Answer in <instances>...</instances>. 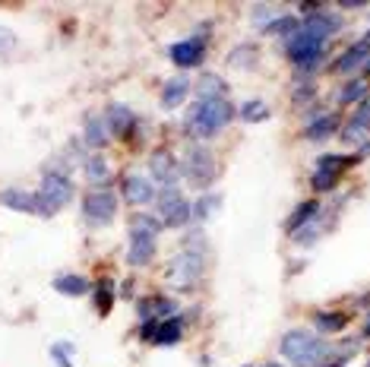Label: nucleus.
Here are the masks:
<instances>
[{
  "label": "nucleus",
  "mask_w": 370,
  "mask_h": 367,
  "mask_svg": "<svg viewBox=\"0 0 370 367\" xmlns=\"http://www.w3.org/2000/svg\"><path fill=\"white\" fill-rule=\"evenodd\" d=\"M234 117V105L228 98H215V102H196V105L187 111L184 130L193 140H212L215 133H222L225 127Z\"/></svg>",
  "instance_id": "nucleus-1"
},
{
  "label": "nucleus",
  "mask_w": 370,
  "mask_h": 367,
  "mask_svg": "<svg viewBox=\"0 0 370 367\" xmlns=\"http://www.w3.org/2000/svg\"><path fill=\"white\" fill-rule=\"evenodd\" d=\"M279 352L285 355V358L291 361L295 367H320L326 358H329V345L323 342V339H317L313 332L307 330H291L281 336V345Z\"/></svg>",
  "instance_id": "nucleus-2"
},
{
  "label": "nucleus",
  "mask_w": 370,
  "mask_h": 367,
  "mask_svg": "<svg viewBox=\"0 0 370 367\" xmlns=\"http://www.w3.org/2000/svg\"><path fill=\"white\" fill-rule=\"evenodd\" d=\"M181 174L187 178V184H190V187H209V184H212V178L219 174V171H215L212 152H209L206 146H193V149L187 152L184 165H181Z\"/></svg>",
  "instance_id": "nucleus-3"
},
{
  "label": "nucleus",
  "mask_w": 370,
  "mask_h": 367,
  "mask_svg": "<svg viewBox=\"0 0 370 367\" xmlns=\"http://www.w3.org/2000/svg\"><path fill=\"white\" fill-rule=\"evenodd\" d=\"M158 222H165L168 228H184L187 222H193V206L181 196L178 187H162V194H158Z\"/></svg>",
  "instance_id": "nucleus-4"
},
{
  "label": "nucleus",
  "mask_w": 370,
  "mask_h": 367,
  "mask_svg": "<svg viewBox=\"0 0 370 367\" xmlns=\"http://www.w3.org/2000/svg\"><path fill=\"white\" fill-rule=\"evenodd\" d=\"M203 266H206V256H196V254L181 250L168 266V282L178 285V288H193L203 276Z\"/></svg>",
  "instance_id": "nucleus-5"
},
{
  "label": "nucleus",
  "mask_w": 370,
  "mask_h": 367,
  "mask_svg": "<svg viewBox=\"0 0 370 367\" xmlns=\"http://www.w3.org/2000/svg\"><path fill=\"white\" fill-rule=\"evenodd\" d=\"M118 216V196L111 190H92L82 200V218L89 225H108Z\"/></svg>",
  "instance_id": "nucleus-6"
},
{
  "label": "nucleus",
  "mask_w": 370,
  "mask_h": 367,
  "mask_svg": "<svg viewBox=\"0 0 370 367\" xmlns=\"http://www.w3.org/2000/svg\"><path fill=\"white\" fill-rule=\"evenodd\" d=\"M38 196L51 212L64 209L70 200H73V180L67 174H45L41 178V187H38Z\"/></svg>",
  "instance_id": "nucleus-7"
},
{
  "label": "nucleus",
  "mask_w": 370,
  "mask_h": 367,
  "mask_svg": "<svg viewBox=\"0 0 370 367\" xmlns=\"http://www.w3.org/2000/svg\"><path fill=\"white\" fill-rule=\"evenodd\" d=\"M285 51H288V57L295 60L297 67H301V64H320V57H323V41L297 29L295 35L285 38Z\"/></svg>",
  "instance_id": "nucleus-8"
},
{
  "label": "nucleus",
  "mask_w": 370,
  "mask_h": 367,
  "mask_svg": "<svg viewBox=\"0 0 370 367\" xmlns=\"http://www.w3.org/2000/svg\"><path fill=\"white\" fill-rule=\"evenodd\" d=\"M342 140H345L348 146H358L361 156H367L370 152V98H364V105L355 111V117L348 120Z\"/></svg>",
  "instance_id": "nucleus-9"
},
{
  "label": "nucleus",
  "mask_w": 370,
  "mask_h": 367,
  "mask_svg": "<svg viewBox=\"0 0 370 367\" xmlns=\"http://www.w3.org/2000/svg\"><path fill=\"white\" fill-rule=\"evenodd\" d=\"M364 67H370V32L361 41H355L345 54H339L333 64L335 73H358V70H364Z\"/></svg>",
  "instance_id": "nucleus-10"
},
{
  "label": "nucleus",
  "mask_w": 370,
  "mask_h": 367,
  "mask_svg": "<svg viewBox=\"0 0 370 367\" xmlns=\"http://www.w3.org/2000/svg\"><path fill=\"white\" fill-rule=\"evenodd\" d=\"M149 171H152V178H156L162 187H174L181 178V165L174 162V156H171L168 149H158L149 156Z\"/></svg>",
  "instance_id": "nucleus-11"
},
{
  "label": "nucleus",
  "mask_w": 370,
  "mask_h": 367,
  "mask_svg": "<svg viewBox=\"0 0 370 367\" xmlns=\"http://www.w3.org/2000/svg\"><path fill=\"white\" fill-rule=\"evenodd\" d=\"M203 57H206V38H187V41L171 45V60H174L181 70L200 67Z\"/></svg>",
  "instance_id": "nucleus-12"
},
{
  "label": "nucleus",
  "mask_w": 370,
  "mask_h": 367,
  "mask_svg": "<svg viewBox=\"0 0 370 367\" xmlns=\"http://www.w3.org/2000/svg\"><path fill=\"white\" fill-rule=\"evenodd\" d=\"M0 203L10 206V209H19V212H35V216H45V218L54 216L45 203H41V196L26 194V190H3V194H0Z\"/></svg>",
  "instance_id": "nucleus-13"
},
{
  "label": "nucleus",
  "mask_w": 370,
  "mask_h": 367,
  "mask_svg": "<svg viewBox=\"0 0 370 367\" xmlns=\"http://www.w3.org/2000/svg\"><path fill=\"white\" fill-rule=\"evenodd\" d=\"M136 314H140L142 323H162L174 314V301L152 294V298H142L140 304H136Z\"/></svg>",
  "instance_id": "nucleus-14"
},
{
  "label": "nucleus",
  "mask_w": 370,
  "mask_h": 367,
  "mask_svg": "<svg viewBox=\"0 0 370 367\" xmlns=\"http://www.w3.org/2000/svg\"><path fill=\"white\" fill-rule=\"evenodd\" d=\"M301 32H307V35L326 41L329 35H335V32H339V19H335V16H329V13H320V10H313V16L301 19Z\"/></svg>",
  "instance_id": "nucleus-15"
},
{
  "label": "nucleus",
  "mask_w": 370,
  "mask_h": 367,
  "mask_svg": "<svg viewBox=\"0 0 370 367\" xmlns=\"http://www.w3.org/2000/svg\"><path fill=\"white\" fill-rule=\"evenodd\" d=\"M104 124H108L111 136H130V130L136 127V114L127 105H111L108 114H104Z\"/></svg>",
  "instance_id": "nucleus-16"
},
{
  "label": "nucleus",
  "mask_w": 370,
  "mask_h": 367,
  "mask_svg": "<svg viewBox=\"0 0 370 367\" xmlns=\"http://www.w3.org/2000/svg\"><path fill=\"white\" fill-rule=\"evenodd\" d=\"M124 196L130 203H136V206H142V203L156 200V187H152V180L142 178V174H127L124 178Z\"/></svg>",
  "instance_id": "nucleus-17"
},
{
  "label": "nucleus",
  "mask_w": 370,
  "mask_h": 367,
  "mask_svg": "<svg viewBox=\"0 0 370 367\" xmlns=\"http://www.w3.org/2000/svg\"><path fill=\"white\" fill-rule=\"evenodd\" d=\"M152 256H156V238H149V234H130L127 263H130V266H149Z\"/></svg>",
  "instance_id": "nucleus-18"
},
{
  "label": "nucleus",
  "mask_w": 370,
  "mask_h": 367,
  "mask_svg": "<svg viewBox=\"0 0 370 367\" xmlns=\"http://www.w3.org/2000/svg\"><path fill=\"white\" fill-rule=\"evenodd\" d=\"M228 95V86L219 73H203L200 83H196V102H215V98Z\"/></svg>",
  "instance_id": "nucleus-19"
},
{
  "label": "nucleus",
  "mask_w": 370,
  "mask_h": 367,
  "mask_svg": "<svg viewBox=\"0 0 370 367\" xmlns=\"http://www.w3.org/2000/svg\"><path fill=\"white\" fill-rule=\"evenodd\" d=\"M82 140H86V146H92V149H104L108 140H111L104 117H95V114H92V117L86 120V127H82Z\"/></svg>",
  "instance_id": "nucleus-20"
},
{
  "label": "nucleus",
  "mask_w": 370,
  "mask_h": 367,
  "mask_svg": "<svg viewBox=\"0 0 370 367\" xmlns=\"http://www.w3.org/2000/svg\"><path fill=\"white\" fill-rule=\"evenodd\" d=\"M187 92H190V79H187V76H174V79H168L165 89H162V108H178L187 98Z\"/></svg>",
  "instance_id": "nucleus-21"
},
{
  "label": "nucleus",
  "mask_w": 370,
  "mask_h": 367,
  "mask_svg": "<svg viewBox=\"0 0 370 367\" xmlns=\"http://www.w3.org/2000/svg\"><path fill=\"white\" fill-rule=\"evenodd\" d=\"M317 212H320V203L317 200H307V203H301L295 212L288 216V222H285V228H288L291 234L295 232H301L304 225H311L313 218H317Z\"/></svg>",
  "instance_id": "nucleus-22"
},
{
  "label": "nucleus",
  "mask_w": 370,
  "mask_h": 367,
  "mask_svg": "<svg viewBox=\"0 0 370 367\" xmlns=\"http://www.w3.org/2000/svg\"><path fill=\"white\" fill-rule=\"evenodd\" d=\"M82 171H86V178H89L92 184H108V180H111V165H108L102 156L82 158Z\"/></svg>",
  "instance_id": "nucleus-23"
},
{
  "label": "nucleus",
  "mask_w": 370,
  "mask_h": 367,
  "mask_svg": "<svg viewBox=\"0 0 370 367\" xmlns=\"http://www.w3.org/2000/svg\"><path fill=\"white\" fill-rule=\"evenodd\" d=\"M181 332H184V320H181V317H168V320L158 323L156 345H178L181 342Z\"/></svg>",
  "instance_id": "nucleus-24"
},
{
  "label": "nucleus",
  "mask_w": 370,
  "mask_h": 367,
  "mask_svg": "<svg viewBox=\"0 0 370 367\" xmlns=\"http://www.w3.org/2000/svg\"><path fill=\"white\" fill-rule=\"evenodd\" d=\"M335 127H339V117H335V114H320V117H313L311 124L304 127V133L311 136V140H323V136H329Z\"/></svg>",
  "instance_id": "nucleus-25"
},
{
  "label": "nucleus",
  "mask_w": 370,
  "mask_h": 367,
  "mask_svg": "<svg viewBox=\"0 0 370 367\" xmlns=\"http://www.w3.org/2000/svg\"><path fill=\"white\" fill-rule=\"evenodd\" d=\"M54 288H57L60 294H70V298H80V294H86V279L82 276H73V272H67V276H57L54 279Z\"/></svg>",
  "instance_id": "nucleus-26"
},
{
  "label": "nucleus",
  "mask_w": 370,
  "mask_h": 367,
  "mask_svg": "<svg viewBox=\"0 0 370 367\" xmlns=\"http://www.w3.org/2000/svg\"><path fill=\"white\" fill-rule=\"evenodd\" d=\"M313 326H317V332H342L345 330V314H326V310H320V314H313Z\"/></svg>",
  "instance_id": "nucleus-27"
},
{
  "label": "nucleus",
  "mask_w": 370,
  "mask_h": 367,
  "mask_svg": "<svg viewBox=\"0 0 370 367\" xmlns=\"http://www.w3.org/2000/svg\"><path fill=\"white\" fill-rule=\"evenodd\" d=\"M237 114H241V120H247V124H259V120L269 117V108L259 102V98H250V102H244V105L237 108Z\"/></svg>",
  "instance_id": "nucleus-28"
},
{
  "label": "nucleus",
  "mask_w": 370,
  "mask_h": 367,
  "mask_svg": "<svg viewBox=\"0 0 370 367\" xmlns=\"http://www.w3.org/2000/svg\"><path fill=\"white\" fill-rule=\"evenodd\" d=\"M162 232V222L152 216H133L130 218V234H149V238H156Z\"/></svg>",
  "instance_id": "nucleus-29"
},
{
  "label": "nucleus",
  "mask_w": 370,
  "mask_h": 367,
  "mask_svg": "<svg viewBox=\"0 0 370 367\" xmlns=\"http://www.w3.org/2000/svg\"><path fill=\"white\" fill-rule=\"evenodd\" d=\"M339 174H342V171H333V168H317V171H313V178H311L313 190H317V194H326V190H333L335 184H339Z\"/></svg>",
  "instance_id": "nucleus-30"
},
{
  "label": "nucleus",
  "mask_w": 370,
  "mask_h": 367,
  "mask_svg": "<svg viewBox=\"0 0 370 367\" xmlns=\"http://www.w3.org/2000/svg\"><path fill=\"white\" fill-rule=\"evenodd\" d=\"M297 29H301V19H297V16H275V19H272V26H269V35H285V38H288V35H295V32Z\"/></svg>",
  "instance_id": "nucleus-31"
},
{
  "label": "nucleus",
  "mask_w": 370,
  "mask_h": 367,
  "mask_svg": "<svg viewBox=\"0 0 370 367\" xmlns=\"http://www.w3.org/2000/svg\"><path fill=\"white\" fill-rule=\"evenodd\" d=\"M181 247L187 250V254H196V256H206V234L200 232V228H193L190 234L184 238V244Z\"/></svg>",
  "instance_id": "nucleus-32"
},
{
  "label": "nucleus",
  "mask_w": 370,
  "mask_h": 367,
  "mask_svg": "<svg viewBox=\"0 0 370 367\" xmlns=\"http://www.w3.org/2000/svg\"><path fill=\"white\" fill-rule=\"evenodd\" d=\"M219 203H222V200H219V196L206 194L200 203H196V206H193V222H206V218H209V212H215V209H219Z\"/></svg>",
  "instance_id": "nucleus-33"
},
{
  "label": "nucleus",
  "mask_w": 370,
  "mask_h": 367,
  "mask_svg": "<svg viewBox=\"0 0 370 367\" xmlns=\"http://www.w3.org/2000/svg\"><path fill=\"white\" fill-rule=\"evenodd\" d=\"M364 95H367V86H364V79H355V83H348L345 89L339 92V102H342V105H351V102H361Z\"/></svg>",
  "instance_id": "nucleus-34"
},
{
  "label": "nucleus",
  "mask_w": 370,
  "mask_h": 367,
  "mask_svg": "<svg viewBox=\"0 0 370 367\" xmlns=\"http://www.w3.org/2000/svg\"><path fill=\"white\" fill-rule=\"evenodd\" d=\"M358 165V156H320L317 168H333V171H339V168H351Z\"/></svg>",
  "instance_id": "nucleus-35"
},
{
  "label": "nucleus",
  "mask_w": 370,
  "mask_h": 367,
  "mask_svg": "<svg viewBox=\"0 0 370 367\" xmlns=\"http://www.w3.org/2000/svg\"><path fill=\"white\" fill-rule=\"evenodd\" d=\"M111 301H114V288L108 282H98V288H95V308H98V314H108L111 310Z\"/></svg>",
  "instance_id": "nucleus-36"
},
{
  "label": "nucleus",
  "mask_w": 370,
  "mask_h": 367,
  "mask_svg": "<svg viewBox=\"0 0 370 367\" xmlns=\"http://www.w3.org/2000/svg\"><path fill=\"white\" fill-rule=\"evenodd\" d=\"M70 352H73V345H70V342H57V345L51 348L54 364H60V367H73V361H70Z\"/></svg>",
  "instance_id": "nucleus-37"
},
{
  "label": "nucleus",
  "mask_w": 370,
  "mask_h": 367,
  "mask_svg": "<svg viewBox=\"0 0 370 367\" xmlns=\"http://www.w3.org/2000/svg\"><path fill=\"white\" fill-rule=\"evenodd\" d=\"M253 16H257L253 23H257L263 32L272 26V7H269V3H257V7H253Z\"/></svg>",
  "instance_id": "nucleus-38"
},
{
  "label": "nucleus",
  "mask_w": 370,
  "mask_h": 367,
  "mask_svg": "<svg viewBox=\"0 0 370 367\" xmlns=\"http://www.w3.org/2000/svg\"><path fill=\"white\" fill-rule=\"evenodd\" d=\"M253 60V45H244L241 48V51H234L228 57V64H237V67H247V64H250Z\"/></svg>",
  "instance_id": "nucleus-39"
},
{
  "label": "nucleus",
  "mask_w": 370,
  "mask_h": 367,
  "mask_svg": "<svg viewBox=\"0 0 370 367\" xmlns=\"http://www.w3.org/2000/svg\"><path fill=\"white\" fill-rule=\"evenodd\" d=\"M13 45H16V35H13V32H10V29H0V57L13 51Z\"/></svg>",
  "instance_id": "nucleus-40"
},
{
  "label": "nucleus",
  "mask_w": 370,
  "mask_h": 367,
  "mask_svg": "<svg viewBox=\"0 0 370 367\" xmlns=\"http://www.w3.org/2000/svg\"><path fill=\"white\" fill-rule=\"evenodd\" d=\"M156 332H158V323H142V326H140V336L142 339H156Z\"/></svg>",
  "instance_id": "nucleus-41"
},
{
  "label": "nucleus",
  "mask_w": 370,
  "mask_h": 367,
  "mask_svg": "<svg viewBox=\"0 0 370 367\" xmlns=\"http://www.w3.org/2000/svg\"><path fill=\"white\" fill-rule=\"evenodd\" d=\"M364 339H370V314H367V320H364Z\"/></svg>",
  "instance_id": "nucleus-42"
},
{
  "label": "nucleus",
  "mask_w": 370,
  "mask_h": 367,
  "mask_svg": "<svg viewBox=\"0 0 370 367\" xmlns=\"http://www.w3.org/2000/svg\"><path fill=\"white\" fill-rule=\"evenodd\" d=\"M326 367H345V361H335V364H326Z\"/></svg>",
  "instance_id": "nucleus-43"
},
{
  "label": "nucleus",
  "mask_w": 370,
  "mask_h": 367,
  "mask_svg": "<svg viewBox=\"0 0 370 367\" xmlns=\"http://www.w3.org/2000/svg\"><path fill=\"white\" fill-rule=\"evenodd\" d=\"M263 367H281V364H275V361H269V364H263Z\"/></svg>",
  "instance_id": "nucleus-44"
},
{
  "label": "nucleus",
  "mask_w": 370,
  "mask_h": 367,
  "mask_svg": "<svg viewBox=\"0 0 370 367\" xmlns=\"http://www.w3.org/2000/svg\"><path fill=\"white\" fill-rule=\"evenodd\" d=\"M367 367H370V364H367Z\"/></svg>",
  "instance_id": "nucleus-45"
}]
</instances>
